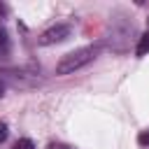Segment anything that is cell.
Listing matches in <instances>:
<instances>
[{
	"instance_id": "6da1fadb",
	"label": "cell",
	"mask_w": 149,
	"mask_h": 149,
	"mask_svg": "<svg viewBox=\"0 0 149 149\" xmlns=\"http://www.w3.org/2000/svg\"><path fill=\"white\" fill-rule=\"evenodd\" d=\"M100 51V44H91V47H81V49H74L70 54H65L58 65H56V74H70L79 68H84L86 63H91Z\"/></svg>"
},
{
	"instance_id": "7a4b0ae2",
	"label": "cell",
	"mask_w": 149,
	"mask_h": 149,
	"mask_svg": "<svg viewBox=\"0 0 149 149\" xmlns=\"http://www.w3.org/2000/svg\"><path fill=\"white\" fill-rule=\"evenodd\" d=\"M65 37H70V26L65 23H58V26H51L49 30H44L40 35V44H56V42H63Z\"/></svg>"
},
{
	"instance_id": "3957f363",
	"label": "cell",
	"mask_w": 149,
	"mask_h": 149,
	"mask_svg": "<svg viewBox=\"0 0 149 149\" xmlns=\"http://www.w3.org/2000/svg\"><path fill=\"white\" fill-rule=\"evenodd\" d=\"M135 51H137V56H144V54L149 51V33H147V35H142V40H140V44H137V49H135Z\"/></svg>"
},
{
	"instance_id": "277c9868",
	"label": "cell",
	"mask_w": 149,
	"mask_h": 149,
	"mask_svg": "<svg viewBox=\"0 0 149 149\" xmlns=\"http://www.w3.org/2000/svg\"><path fill=\"white\" fill-rule=\"evenodd\" d=\"M14 149H35V144H33V140H28V137H21V140H16Z\"/></svg>"
},
{
	"instance_id": "5b68a950",
	"label": "cell",
	"mask_w": 149,
	"mask_h": 149,
	"mask_svg": "<svg viewBox=\"0 0 149 149\" xmlns=\"http://www.w3.org/2000/svg\"><path fill=\"white\" fill-rule=\"evenodd\" d=\"M0 49H7V33H5V28H0Z\"/></svg>"
},
{
	"instance_id": "8992f818",
	"label": "cell",
	"mask_w": 149,
	"mask_h": 149,
	"mask_svg": "<svg viewBox=\"0 0 149 149\" xmlns=\"http://www.w3.org/2000/svg\"><path fill=\"white\" fill-rule=\"evenodd\" d=\"M137 142H140V144H149V133H147V130L140 133V135H137Z\"/></svg>"
},
{
	"instance_id": "52a82bcc",
	"label": "cell",
	"mask_w": 149,
	"mask_h": 149,
	"mask_svg": "<svg viewBox=\"0 0 149 149\" xmlns=\"http://www.w3.org/2000/svg\"><path fill=\"white\" fill-rule=\"evenodd\" d=\"M5 137H7V126H5L2 121H0V142H2Z\"/></svg>"
},
{
	"instance_id": "ba28073f",
	"label": "cell",
	"mask_w": 149,
	"mask_h": 149,
	"mask_svg": "<svg viewBox=\"0 0 149 149\" xmlns=\"http://www.w3.org/2000/svg\"><path fill=\"white\" fill-rule=\"evenodd\" d=\"M51 149H72V147H65V144H54Z\"/></svg>"
},
{
	"instance_id": "9c48e42d",
	"label": "cell",
	"mask_w": 149,
	"mask_h": 149,
	"mask_svg": "<svg viewBox=\"0 0 149 149\" xmlns=\"http://www.w3.org/2000/svg\"><path fill=\"white\" fill-rule=\"evenodd\" d=\"M2 93H5V84L0 81V95H2Z\"/></svg>"
}]
</instances>
